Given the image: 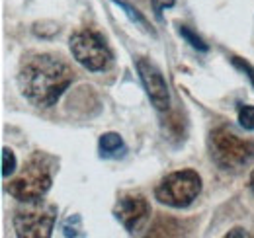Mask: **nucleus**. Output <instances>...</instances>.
I'll return each mask as SVG.
<instances>
[{
	"instance_id": "1",
	"label": "nucleus",
	"mask_w": 254,
	"mask_h": 238,
	"mask_svg": "<svg viewBox=\"0 0 254 238\" xmlns=\"http://www.w3.org/2000/svg\"><path fill=\"white\" fill-rule=\"evenodd\" d=\"M74 72L55 55L41 53L24 62L18 82L22 94L39 108H51L59 102L64 90L70 86Z\"/></svg>"
},
{
	"instance_id": "2",
	"label": "nucleus",
	"mask_w": 254,
	"mask_h": 238,
	"mask_svg": "<svg viewBox=\"0 0 254 238\" xmlns=\"http://www.w3.org/2000/svg\"><path fill=\"white\" fill-rule=\"evenodd\" d=\"M51 183H53V158H49L47 154L35 152L24 164V170L20 172V176L12 179L6 189L14 199L26 203V201L41 199L49 191Z\"/></svg>"
},
{
	"instance_id": "15",
	"label": "nucleus",
	"mask_w": 254,
	"mask_h": 238,
	"mask_svg": "<svg viewBox=\"0 0 254 238\" xmlns=\"http://www.w3.org/2000/svg\"><path fill=\"white\" fill-rule=\"evenodd\" d=\"M231 62H233V66H237L239 70H243V72L249 76V80L253 82V86H254V66L253 64H251V62H247V60L239 59V57H233Z\"/></svg>"
},
{
	"instance_id": "6",
	"label": "nucleus",
	"mask_w": 254,
	"mask_h": 238,
	"mask_svg": "<svg viewBox=\"0 0 254 238\" xmlns=\"http://www.w3.org/2000/svg\"><path fill=\"white\" fill-rule=\"evenodd\" d=\"M57 221V207L43 203L41 199L26 201V207L18 209L14 215V231L20 238L51 237Z\"/></svg>"
},
{
	"instance_id": "16",
	"label": "nucleus",
	"mask_w": 254,
	"mask_h": 238,
	"mask_svg": "<svg viewBox=\"0 0 254 238\" xmlns=\"http://www.w3.org/2000/svg\"><path fill=\"white\" fill-rule=\"evenodd\" d=\"M151 4H153V10H155L157 20H162V10H164L166 6H172L174 0H151Z\"/></svg>"
},
{
	"instance_id": "13",
	"label": "nucleus",
	"mask_w": 254,
	"mask_h": 238,
	"mask_svg": "<svg viewBox=\"0 0 254 238\" xmlns=\"http://www.w3.org/2000/svg\"><path fill=\"white\" fill-rule=\"evenodd\" d=\"M239 123L243 129L254 131V106H239Z\"/></svg>"
},
{
	"instance_id": "3",
	"label": "nucleus",
	"mask_w": 254,
	"mask_h": 238,
	"mask_svg": "<svg viewBox=\"0 0 254 238\" xmlns=\"http://www.w3.org/2000/svg\"><path fill=\"white\" fill-rule=\"evenodd\" d=\"M213 162L223 170L245 168L254 158V143L237 137L229 127H217L209 135Z\"/></svg>"
},
{
	"instance_id": "5",
	"label": "nucleus",
	"mask_w": 254,
	"mask_h": 238,
	"mask_svg": "<svg viewBox=\"0 0 254 238\" xmlns=\"http://www.w3.org/2000/svg\"><path fill=\"white\" fill-rule=\"evenodd\" d=\"M201 191V178L195 170H178L170 172L160 179L155 189V197L162 205L174 209H184L193 203Z\"/></svg>"
},
{
	"instance_id": "14",
	"label": "nucleus",
	"mask_w": 254,
	"mask_h": 238,
	"mask_svg": "<svg viewBox=\"0 0 254 238\" xmlns=\"http://www.w3.org/2000/svg\"><path fill=\"white\" fill-rule=\"evenodd\" d=\"M16 166H18V164H16L14 152L8 149V147H4V149H2V176L8 178L10 174H14Z\"/></svg>"
},
{
	"instance_id": "10",
	"label": "nucleus",
	"mask_w": 254,
	"mask_h": 238,
	"mask_svg": "<svg viewBox=\"0 0 254 238\" xmlns=\"http://www.w3.org/2000/svg\"><path fill=\"white\" fill-rule=\"evenodd\" d=\"M176 235H182L180 223L170 217H159L149 231V237H176Z\"/></svg>"
},
{
	"instance_id": "8",
	"label": "nucleus",
	"mask_w": 254,
	"mask_h": 238,
	"mask_svg": "<svg viewBox=\"0 0 254 238\" xmlns=\"http://www.w3.org/2000/svg\"><path fill=\"white\" fill-rule=\"evenodd\" d=\"M149 213H151V207H149V201L141 195V193H129V195H124L118 205L114 209V215L116 219L124 225L127 233H135L141 229V225L149 219Z\"/></svg>"
},
{
	"instance_id": "12",
	"label": "nucleus",
	"mask_w": 254,
	"mask_h": 238,
	"mask_svg": "<svg viewBox=\"0 0 254 238\" xmlns=\"http://www.w3.org/2000/svg\"><path fill=\"white\" fill-rule=\"evenodd\" d=\"M178 33H180L182 39H186V41L190 43L195 51H199V53H207V51H209V45H207L199 35H195L188 26H180V28H178Z\"/></svg>"
},
{
	"instance_id": "11",
	"label": "nucleus",
	"mask_w": 254,
	"mask_h": 238,
	"mask_svg": "<svg viewBox=\"0 0 254 238\" xmlns=\"http://www.w3.org/2000/svg\"><path fill=\"white\" fill-rule=\"evenodd\" d=\"M112 2H114V4H118V6H120V8L124 10V12H126V14H127V18H129V20H131L133 24H137V26H141V28H143V30L147 31V33H151V35H155V31L151 30V26H149V22L145 20V16H143V14H141V12L137 10V8H133L131 4H127V2H124V0H112Z\"/></svg>"
},
{
	"instance_id": "4",
	"label": "nucleus",
	"mask_w": 254,
	"mask_h": 238,
	"mask_svg": "<svg viewBox=\"0 0 254 238\" xmlns=\"http://www.w3.org/2000/svg\"><path fill=\"white\" fill-rule=\"evenodd\" d=\"M68 45L74 60L82 64L86 70L102 72V70H108L114 62V55L106 39L94 30L74 31L68 39Z\"/></svg>"
},
{
	"instance_id": "18",
	"label": "nucleus",
	"mask_w": 254,
	"mask_h": 238,
	"mask_svg": "<svg viewBox=\"0 0 254 238\" xmlns=\"http://www.w3.org/2000/svg\"><path fill=\"white\" fill-rule=\"evenodd\" d=\"M249 183H251V189H253V193H254V170H253V174H251V179H249Z\"/></svg>"
},
{
	"instance_id": "17",
	"label": "nucleus",
	"mask_w": 254,
	"mask_h": 238,
	"mask_svg": "<svg viewBox=\"0 0 254 238\" xmlns=\"http://www.w3.org/2000/svg\"><path fill=\"white\" fill-rule=\"evenodd\" d=\"M227 237H249V233L243 231V229H233V231L227 233Z\"/></svg>"
},
{
	"instance_id": "9",
	"label": "nucleus",
	"mask_w": 254,
	"mask_h": 238,
	"mask_svg": "<svg viewBox=\"0 0 254 238\" xmlns=\"http://www.w3.org/2000/svg\"><path fill=\"white\" fill-rule=\"evenodd\" d=\"M98 147H100V156L102 158H108V160L122 158L127 152L126 143H124V139L118 133H104L100 137Z\"/></svg>"
},
{
	"instance_id": "7",
	"label": "nucleus",
	"mask_w": 254,
	"mask_h": 238,
	"mask_svg": "<svg viewBox=\"0 0 254 238\" xmlns=\"http://www.w3.org/2000/svg\"><path fill=\"white\" fill-rule=\"evenodd\" d=\"M137 72H139L143 88L147 92L151 104L155 106V110L166 112L170 108V92H168V84H166L162 72L147 59L137 60Z\"/></svg>"
}]
</instances>
